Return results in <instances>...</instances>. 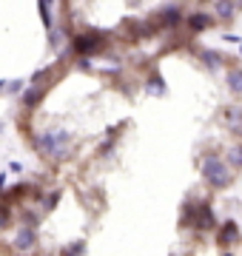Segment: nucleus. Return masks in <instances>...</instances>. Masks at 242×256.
<instances>
[{"mask_svg": "<svg viewBox=\"0 0 242 256\" xmlns=\"http://www.w3.org/2000/svg\"><path fill=\"white\" fill-rule=\"evenodd\" d=\"M202 176L211 188H228V182H231V168H228V162L220 154H205L202 156Z\"/></svg>", "mask_w": 242, "mask_h": 256, "instance_id": "nucleus-1", "label": "nucleus"}, {"mask_svg": "<svg viewBox=\"0 0 242 256\" xmlns=\"http://www.w3.org/2000/svg\"><path fill=\"white\" fill-rule=\"evenodd\" d=\"M202 3H205V0H202Z\"/></svg>", "mask_w": 242, "mask_h": 256, "instance_id": "nucleus-12", "label": "nucleus"}, {"mask_svg": "<svg viewBox=\"0 0 242 256\" xmlns=\"http://www.w3.org/2000/svg\"><path fill=\"white\" fill-rule=\"evenodd\" d=\"M228 165L231 168H242V142L228 148Z\"/></svg>", "mask_w": 242, "mask_h": 256, "instance_id": "nucleus-8", "label": "nucleus"}, {"mask_svg": "<svg viewBox=\"0 0 242 256\" xmlns=\"http://www.w3.org/2000/svg\"><path fill=\"white\" fill-rule=\"evenodd\" d=\"M236 236H240L236 225H234V222H225V225H222V245H231Z\"/></svg>", "mask_w": 242, "mask_h": 256, "instance_id": "nucleus-10", "label": "nucleus"}, {"mask_svg": "<svg viewBox=\"0 0 242 256\" xmlns=\"http://www.w3.org/2000/svg\"><path fill=\"white\" fill-rule=\"evenodd\" d=\"M216 225V216H214V210H211V205L208 202H200L194 210V220H191V228L194 230H211Z\"/></svg>", "mask_w": 242, "mask_h": 256, "instance_id": "nucleus-2", "label": "nucleus"}, {"mask_svg": "<svg viewBox=\"0 0 242 256\" xmlns=\"http://www.w3.org/2000/svg\"><path fill=\"white\" fill-rule=\"evenodd\" d=\"M236 14V0H216V18L231 20Z\"/></svg>", "mask_w": 242, "mask_h": 256, "instance_id": "nucleus-6", "label": "nucleus"}, {"mask_svg": "<svg viewBox=\"0 0 242 256\" xmlns=\"http://www.w3.org/2000/svg\"><path fill=\"white\" fill-rule=\"evenodd\" d=\"M154 20L160 23V28H174L180 20H182V9H180V6H166Z\"/></svg>", "mask_w": 242, "mask_h": 256, "instance_id": "nucleus-3", "label": "nucleus"}, {"mask_svg": "<svg viewBox=\"0 0 242 256\" xmlns=\"http://www.w3.org/2000/svg\"><path fill=\"white\" fill-rule=\"evenodd\" d=\"M196 205H200V202H194V200H186V205H182V225H188V228H191V220H194Z\"/></svg>", "mask_w": 242, "mask_h": 256, "instance_id": "nucleus-9", "label": "nucleus"}, {"mask_svg": "<svg viewBox=\"0 0 242 256\" xmlns=\"http://www.w3.org/2000/svg\"><path fill=\"white\" fill-rule=\"evenodd\" d=\"M225 82H228V88H231L236 97H242V68H228Z\"/></svg>", "mask_w": 242, "mask_h": 256, "instance_id": "nucleus-5", "label": "nucleus"}, {"mask_svg": "<svg viewBox=\"0 0 242 256\" xmlns=\"http://www.w3.org/2000/svg\"><path fill=\"white\" fill-rule=\"evenodd\" d=\"M211 23H214V18L205 14V12H196V14L188 18V28H191V32H202V28H208Z\"/></svg>", "mask_w": 242, "mask_h": 256, "instance_id": "nucleus-4", "label": "nucleus"}, {"mask_svg": "<svg viewBox=\"0 0 242 256\" xmlns=\"http://www.w3.org/2000/svg\"><path fill=\"white\" fill-rule=\"evenodd\" d=\"M240 54H242V43H240Z\"/></svg>", "mask_w": 242, "mask_h": 256, "instance_id": "nucleus-11", "label": "nucleus"}, {"mask_svg": "<svg viewBox=\"0 0 242 256\" xmlns=\"http://www.w3.org/2000/svg\"><path fill=\"white\" fill-rule=\"evenodd\" d=\"M200 60H202L205 68H211V72H216V68L222 66V57L216 54V52H211V48H205L202 54H200Z\"/></svg>", "mask_w": 242, "mask_h": 256, "instance_id": "nucleus-7", "label": "nucleus"}]
</instances>
